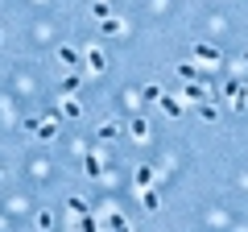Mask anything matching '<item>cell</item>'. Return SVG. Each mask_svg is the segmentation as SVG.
<instances>
[{
	"label": "cell",
	"mask_w": 248,
	"mask_h": 232,
	"mask_svg": "<svg viewBox=\"0 0 248 232\" xmlns=\"http://www.w3.org/2000/svg\"><path fill=\"white\" fill-rule=\"evenodd\" d=\"M190 50H195V63H199V66H215V63H219V58H223V54L215 50V46H207V42L190 46Z\"/></svg>",
	"instance_id": "1"
},
{
	"label": "cell",
	"mask_w": 248,
	"mask_h": 232,
	"mask_svg": "<svg viewBox=\"0 0 248 232\" xmlns=\"http://www.w3.org/2000/svg\"><path fill=\"white\" fill-rule=\"evenodd\" d=\"M223 91H228V99H232L236 112H244V108H248V87H244V83H223Z\"/></svg>",
	"instance_id": "2"
},
{
	"label": "cell",
	"mask_w": 248,
	"mask_h": 232,
	"mask_svg": "<svg viewBox=\"0 0 248 232\" xmlns=\"http://www.w3.org/2000/svg\"><path fill=\"white\" fill-rule=\"evenodd\" d=\"M157 104H161V112H166V116H182V99H174V96H161Z\"/></svg>",
	"instance_id": "3"
},
{
	"label": "cell",
	"mask_w": 248,
	"mask_h": 232,
	"mask_svg": "<svg viewBox=\"0 0 248 232\" xmlns=\"http://www.w3.org/2000/svg\"><path fill=\"white\" fill-rule=\"evenodd\" d=\"M137 195H141V203L149 207V212H157V207H161V199H157V191H153V187H141Z\"/></svg>",
	"instance_id": "4"
},
{
	"label": "cell",
	"mask_w": 248,
	"mask_h": 232,
	"mask_svg": "<svg viewBox=\"0 0 248 232\" xmlns=\"http://www.w3.org/2000/svg\"><path fill=\"white\" fill-rule=\"evenodd\" d=\"M99 29H104L108 37H120V33H124V21H116V17H104V21H99Z\"/></svg>",
	"instance_id": "5"
},
{
	"label": "cell",
	"mask_w": 248,
	"mask_h": 232,
	"mask_svg": "<svg viewBox=\"0 0 248 232\" xmlns=\"http://www.w3.org/2000/svg\"><path fill=\"white\" fill-rule=\"evenodd\" d=\"M133 182H137V191H141V187H153V170H149V166H137Z\"/></svg>",
	"instance_id": "6"
},
{
	"label": "cell",
	"mask_w": 248,
	"mask_h": 232,
	"mask_svg": "<svg viewBox=\"0 0 248 232\" xmlns=\"http://www.w3.org/2000/svg\"><path fill=\"white\" fill-rule=\"evenodd\" d=\"M87 63H91V71H108V58H104V50H87Z\"/></svg>",
	"instance_id": "7"
},
{
	"label": "cell",
	"mask_w": 248,
	"mask_h": 232,
	"mask_svg": "<svg viewBox=\"0 0 248 232\" xmlns=\"http://www.w3.org/2000/svg\"><path fill=\"white\" fill-rule=\"evenodd\" d=\"M83 108H79V99H62V108H58V120L62 116H79Z\"/></svg>",
	"instance_id": "8"
},
{
	"label": "cell",
	"mask_w": 248,
	"mask_h": 232,
	"mask_svg": "<svg viewBox=\"0 0 248 232\" xmlns=\"http://www.w3.org/2000/svg\"><path fill=\"white\" fill-rule=\"evenodd\" d=\"M128 133H133V137H137V141H145V137H149V125H145L141 116H137L133 125H128Z\"/></svg>",
	"instance_id": "9"
},
{
	"label": "cell",
	"mask_w": 248,
	"mask_h": 232,
	"mask_svg": "<svg viewBox=\"0 0 248 232\" xmlns=\"http://www.w3.org/2000/svg\"><path fill=\"white\" fill-rule=\"evenodd\" d=\"M58 63L75 66V63H79V50H71V46H62V50H58Z\"/></svg>",
	"instance_id": "10"
},
{
	"label": "cell",
	"mask_w": 248,
	"mask_h": 232,
	"mask_svg": "<svg viewBox=\"0 0 248 232\" xmlns=\"http://www.w3.org/2000/svg\"><path fill=\"white\" fill-rule=\"evenodd\" d=\"M178 75H182V79H195V75H199V63H195V58L182 63V66H178Z\"/></svg>",
	"instance_id": "11"
},
{
	"label": "cell",
	"mask_w": 248,
	"mask_h": 232,
	"mask_svg": "<svg viewBox=\"0 0 248 232\" xmlns=\"http://www.w3.org/2000/svg\"><path fill=\"white\" fill-rule=\"evenodd\" d=\"M116 133H120V129H116V120H104V125H99V137H104V141H112Z\"/></svg>",
	"instance_id": "12"
},
{
	"label": "cell",
	"mask_w": 248,
	"mask_h": 232,
	"mask_svg": "<svg viewBox=\"0 0 248 232\" xmlns=\"http://www.w3.org/2000/svg\"><path fill=\"white\" fill-rule=\"evenodd\" d=\"M199 116H203V120H215L219 112H215V104H207V99H203V104H199Z\"/></svg>",
	"instance_id": "13"
},
{
	"label": "cell",
	"mask_w": 248,
	"mask_h": 232,
	"mask_svg": "<svg viewBox=\"0 0 248 232\" xmlns=\"http://www.w3.org/2000/svg\"><path fill=\"white\" fill-rule=\"evenodd\" d=\"M87 174H95V179L104 174V166H99V158H87Z\"/></svg>",
	"instance_id": "14"
},
{
	"label": "cell",
	"mask_w": 248,
	"mask_h": 232,
	"mask_svg": "<svg viewBox=\"0 0 248 232\" xmlns=\"http://www.w3.org/2000/svg\"><path fill=\"white\" fill-rule=\"evenodd\" d=\"M66 207H71L75 215H83V212H87V203H83V199H75V195H71V203H66Z\"/></svg>",
	"instance_id": "15"
},
{
	"label": "cell",
	"mask_w": 248,
	"mask_h": 232,
	"mask_svg": "<svg viewBox=\"0 0 248 232\" xmlns=\"http://www.w3.org/2000/svg\"><path fill=\"white\" fill-rule=\"evenodd\" d=\"M0 42H4V33H0Z\"/></svg>",
	"instance_id": "16"
}]
</instances>
